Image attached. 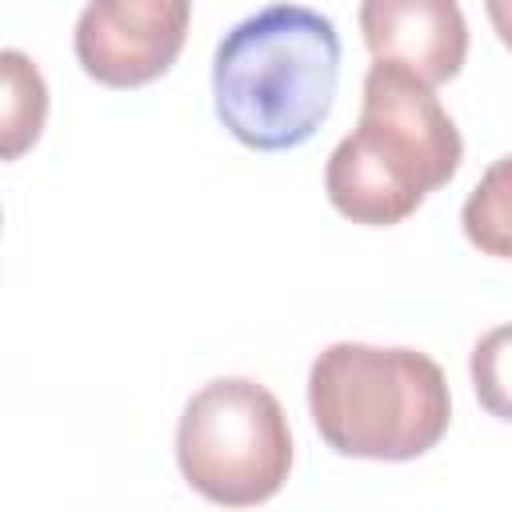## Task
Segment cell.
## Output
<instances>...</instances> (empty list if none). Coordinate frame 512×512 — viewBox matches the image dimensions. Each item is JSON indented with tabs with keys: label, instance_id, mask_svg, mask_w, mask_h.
I'll return each instance as SVG.
<instances>
[{
	"label": "cell",
	"instance_id": "6",
	"mask_svg": "<svg viewBox=\"0 0 512 512\" xmlns=\"http://www.w3.org/2000/svg\"><path fill=\"white\" fill-rule=\"evenodd\" d=\"M360 36L424 84H448L468 60V20L456 0H360Z\"/></svg>",
	"mask_w": 512,
	"mask_h": 512
},
{
	"label": "cell",
	"instance_id": "5",
	"mask_svg": "<svg viewBox=\"0 0 512 512\" xmlns=\"http://www.w3.org/2000/svg\"><path fill=\"white\" fill-rule=\"evenodd\" d=\"M192 0H88L72 48L104 88H144L160 80L184 52Z\"/></svg>",
	"mask_w": 512,
	"mask_h": 512
},
{
	"label": "cell",
	"instance_id": "2",
	"mask_svg": "<svg viewBox=\"0 0 512 512\" xmlns=\"http://www.w3.org/2000/svg\"><path fill=\"white\" fill-rule=\"evenodd\" d=\"M464 160L456 120L432 84L392 60H376L360 88V120L324 168L328 204L364 228L408 220Z\"/></svg>",
	"mask_w": 512,
	"mask_h": 512
},
{
	"label": "cell",
	"instance_id": "3",
	"mask_svg": "<svg viewBox=\"0 0 512 512\" xmlns=\"http://www.w3.org/2000/svg\"><path fill=\"white\" fill-rule=\"evenodd\" d=\"M308 412L320 440L352 460H416L452 424L440 364L416 348L328 344L308 368Z\"/></svg>",
	"mask_w": 512,
	"mask_h": 512
},
{
	"label": "cell",
	"instance_id": "9",
	"mask_svg": "<svg viewBox=\"0 0 512 512\" xmlns=\"http://www.w3.org/2000/svg\"><path fill=\"white\" fill-rule=\"evenodd\" d=\"M504 328H496L484 344H476V352H472V380H476V392H484V400H488V408L496 412V416H504V400H500V388H504V372H500V364H504Z\"/></svg>",
	"mask_w": 512,
	"mask_h": 512
},
{
	"label": "cell",
	"instance_id": "4",
	"mask_svg": "<svg viewBox=\"0 0 512 512\" xmlns=\"http://www.w3.org/2000/svg\"><path fill=\"white\" fill-rule=\"evenodd\" d=\"M176 464L188 488L212 504L252 508L272 500L292 472V432L280 400L248 376L208 380L180 412Z\"/></svg>",
	"mask_w": 512,
	"mask_h": 512
},
{
	"label": "cell",
	"instance_id": "8",
	"mask_svg": "<svg viewBox=\"0 0 512 512\" xmlns=\"http://www.w3.org/2000/svg\"><path fill=\"white\" fill-rule=\"evenodd\" d=\"M464 232L488 256H508V160L500 156L464 204Z\"/></svg>",
	"mask_w": 512,
	"mask_h": 512
},
{
	"label": "cell",
	"instance_id": "7",
	"mask_svg": "<svg viewBox=\"0 0 512 512\" xmlns=\"http://www.w3.org/2000/svg\"><path fill=\"white\" fill-rule=\"evenodd\" d=\"M48 84L20 48H0V160H20L44 132Z\"/></svg>",
	"mask_w": 512,
	"mask_h": 512
},
{
	"label": "cell",
	"instance_id": "1",
	"mask_svg": "<svg viewBox=\"0 0 512 512\" xmlns=\"http://www.w3.org/2000/svg\"><path fill=\"white\" fill-rule=\"evenodd\" d=\"M340 84L336 24L304 4H268L224 32L212 56L216 120L252 152L300 148Z\"/></svg>",
	"mask_w": 512,
	"mask_h": 512
}]
</instances>
